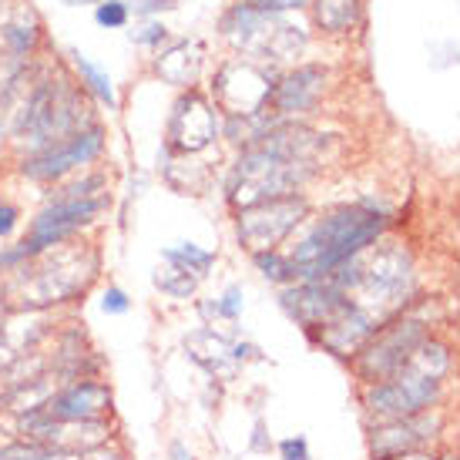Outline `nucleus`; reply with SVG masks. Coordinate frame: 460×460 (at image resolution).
Instances as JSON below:
<instances>
[{"label": "nucleus", "instance_id": "19", "mask_svg": "<svg viewBox=\"0 0 460 460\" xmlns=\"http://www.w3.org/2000/svg\"><path fill=\"white\" fill-rule=\"evenodd\" d=\"M363 13V0H316V21L323 31L343 34L359 21Z\"/></svg>", "mask_w": 460, "mask_h": 460}, {"label": "nucleus", "instance_id": "8", "mask_svg": "<svg viewBox=\"0 0 460 460\" xmlns=\"http://www.w3.org/2000/svg\"><path fill=\"white\" fill-rule=\"evenodd\" d=\"M104 208H108L104 195H98V199H81V202H58V199H51L48 208L31 222V232H27V239L21 243L24 259L31 262V259L44 256L54 245H65L77 229H84V226H91L94 218L102 216Z\"/></svg>", "mask_w": 460, "mask_h": 460}, {"label": "nucleus", "instance_id": "6", "mask_svg": "<svg viewBox=\"0 0 460 460\" xmlns=\"http://www.w3.org/2000/svg\"><path fill=\"white\" fill-rule=\"evenodd\" d=\"M309 216L306 195H279V199H266V202L245 205L235 216V235L239 243L259 256V252H272L282 239H289L296 226Z\"/></svg>", "mask_w": 460, "mask_h": 460}, {"label": "nucleus", "instance_id": "38", "mask_svg": "<svg viewBox=\"0 0 460 460\" xmlns=\"http://www.w3.org/2000/svg\"><path fill=\"white\" fill-rule=\"evenodd\" d=\"M437 460H460V450H440V454H437Z\"/></svg>", "mask_w": 460, "mask_h": 460}, {"label": "nucleus", "instance_id": "35", "mask_svg": "<svg viewBox=\"0 0 460 460\" xmlns=\"http://www.w3.org/2000/svg\"><path fill=\"white\" fill-rule=\"evenodd\" d=\"M135 11L138 13H155V11H165V7H175V0H131Z\"/></svg>", "mask_w": 460, "mask_h": 460}, {"label": "nucleus", "instance_id": "30", "mask_svg": "<svg viewBox=\"0 0 460 460\" xmlns=\"http://www.w3.org/2000/svg\"><path fill=\"white\" fill-rule=\"evenodd\" d=\"M276 454H279V460H313V454H309V440L299 434L279 440V444H276Z\"/></svg>", "mask_w": 460, "mask_h": 460}, {"label": "nucleus", "instance_id": "16", "mask_svg": "<svg viewBox=\"0 0 460 460\" xmlns=\"http://www.w3.org/2000/svg\"><path fill=\"white\" fill-rule=\"evenodd\" d=\"M181 346H185V357L192 359V363H199L218 384H232L239 376V370H243L235 353H232V340H226L222 332L208 330V326L189 332L181 340Z\"/></svg>", "mask_w": 460, "mask_h": 460}, {"label": "nucleus", "instance_id": "22", "mask_svg": "<svg viewBox=\"0 0 460 460\" xmlns=\"http://www.w3.org/2000/svg\"><path fill=\"white\" fill-rule=\"evenodd\" d=\"M162 259H165V262H172V266L189 269V272H192V276H199V279H205V276H208V269L216 266V252L199 249L195 243L168 245V249H162Z\"/></svg>", "mask_w": 460, "mask_h": 460}, {"label": "nucleus", "instance_id": "34", "mask_svg": "<svg viewBox=\"0 0 460 460\" xmlns=\"http://www.w3.org/2000/svg\"><path fill=\"white\" fill-rule=\"evenodd\" d=\"M13 226H17V208H13L11 202H4V199H0V239H4V235H11Z\"/></svg>", "mask_w": 460, "mask_h": 460}, {"label": "nucleus", "instance_id": "23", "mask_svg": "<svg viewBox=\"0 0 460 460\" xmlns=\"http://www.w3.org/2000/svg\"><path fill=\"white\" fill-rule=\"evenodd\" d=\"M4 40H7V48L13 54H27L34 48V40H38V21H34V13L21 7L17 17H11L7 24H4Z\"/></svg>", "mask_w": 460, "mask_h": 460}, {"label": "nucleus", "instance_id": "21", "mask_svg": "<svg viewBox=\"0 0 460 460\" xmlns=\"http://www.w3.org/2000/svg\"><path fill=\"white\" fill-rule=\"evenodd\" d=\"M199 282H202L199 276H192L189 269L181 266H172V262H165V266L155 272V289L162 296H168V299H192Z\"/></svg>", "mask_w": 460, "mask_h": 460}, {"label": "nucleus", "instance_id": "9", "mask_svg": "<svg viewBox=\"0 0 460 460\" xmlns=\"http://www.w3.org/2000/svg\"><path fill=\"white\" fill-rule=\"evenodd\" d=\"M102 152H104V128L102 125H88V128L75 131L67 138L54 141L51 148H44V152L27 155L24 162H21V172L34 181H58L65 179V175H71V172H77V168L91 165Z\"/></svg>", "mask_w": 460, "mask_h": 460}, {"label": "nucleus", "instance_id": "1", "mask_svg": "<svg viewBox=\"0 0 460 460\" xmlns=\"http://www.w3.org/2000/svg\"><path fill=\"white\" fill-rule=\"evenodd\" d=\"M323 145H326V138L320 131L282 118L266 138L239 155V162L229 175V185H226L229 202L235 208H245V205L266 202V199L296 195L316 175Z\"/></svg>", "mask_w": 460, "mask_h": 460}, {"label": "nucleus", "instance_id": "14", "mask_svg": "<svg viewBox=\"0 0 460 460\" xmlns=\"http://www.w3.org/2000/svg\"><path fill=\"white\" fill-rule=\"evenodd\" d=\"M444 430L440 413H420V417H407V420H386V423H370V450L373 460L394 457L403 450H423L430 447Z\"/></svg>", "mask_w": 460, "mask_h": 460}, {"label": "nucleus", "instance_id": "5", "mask_svg": "<svg viewBox=\"0 0 460 460\" xmlns=\"http://www.w3.org/2000/svg\"><path fill=\"white\" fill-rule=\"evenodd\" d=\"M430 336V326L417 316H407V313H400L396 320L384 323L380 330L373 332V340L363 349H359L357 357L349 359L353 363V373H357L363 386H373V384H384L390 376L407 367L413 353H417V346L423 343Z\"/></svg>", "mask_w": 460, "mask_h": 460}, {"label": "nucleus", "instance_id": "39", "mask_svg": "<svg viewBox=\"0 0 460 460\" xmlns=\"http://www.w3.org/2000/svg\"><path fill=\"white\" fill-rule=\"evenodd\" d=\"M65 4H71V7H75V4H84V0H65Z\"/></svg>", "mask_w": 460, "mask_h": 460}, {"label": "nucleus", "instance_id": "3", "mask_svg": "<svg viewBox=\"0 0 460 460\" xmlns=\"http://www.w3.org/2000/svg\"><path fill=\"white\" fill-rule=\"evenodd\" d=\"M386 229V216L373 205H343L330 216L316 218V226L293 245L289 262L296 269V282L326 279L353 256L367 252Z\"/></svg>", "mask_w": 460, "mask_h": 460}, {"label": "nucleus", "instance_id": "12", "mask_svg": "<svg viewBox=\"0 0 460 460\" xmlns=\"http://www.w3.org/2000/svg\"><path fill=\"white\" fill-rule=\"evenodd\" d=\"M111 407H115L111 386L84 376V380H71V384L58 386L54 396L40 410L54 423H88V420H108Z\"/></svg>", "mask_w": 460, "mask_h": 460}, {"label": "nucleus", "instance_id": "33", "mask_svg": "<svg viewBox=\"0 0 460 460\" xmlns=\"http://www.w3.org/2000/svg\"><path fill=\"white\" fill-rule=\"evenodd\" d=\"M24 357V353H13V346H11V340H7V332L0 330V373H7L17 363V359Z\"/></svg>", "mask_w": 460, "mask_h": 460}, {"label": "nucleus", "instance_id": "37", "mask_svg": "<svg viewBox=\"0 0 460 460\" xmlns=\"http://www.w3.org/2000/svg\"><path fill=\"white\" fill-rule=\"evenodd\" d=\"M168 457H172V460H195L192 450L185 447L181 440H172V444H168Z\"/></svg>", "mask_w": 460, "mask_h": 460}, {"label": "nucleus", "instance_id": "27", "mask_svg": "<svg viewBox=\"0 0 460 460\" xmlns=\"http://www.w3.org/2000/svg\"><path fill=\"white\" fill-rule=\"evenodd\" d=\"M216 306H218V320H239L243 316V289L239 286H229L226 293L216 299Z\"/></svg>", "mask_w": 460, "mask_h": 460}, {"label": "nucleus", "instance_id": "24", "mask_svg": "<svg viewBox=\"0 0 460 460\" xmlns=\"http://www.w3.org/2000/svg\"><path fill=\"white\" fill-rule=\"evenodd\" d=\"M75 67H77V75L84 77V84H88V88L94 91L104 104H108V108H115L118 98H115V88H111V77L104 75L98 65H91L84 54H75Z\"/></svg>", "mask_w": 460, "mask_h": 460}, {"label": "nucleus", "instance_id": "36", "mask_svg": "<svg viewBox=\"0 0 460 460\" xmlns=\"http://www.w3.org/2000/svg\"><path fill=\"white\" fill-rule=\"evenodd\" d=\"M384 460H437L434 450H403V454H394V457H384Z\"/></svg>", "mask_w": 460, "mask_h": 460}, {"label": "nucleus", "instance_id": "32", "mask_svg": "<svg viewBox=\"0 0 460 460\" xmlns=\"http://www.w3.org/2000/svg\"><path fill=\"white\" fill-rule=\"evenodd\" d=\"M165 38V27L162 24H145L141 27V31H131V40H135V44H158V40Z\"/></svg>", "mask_w": 460, "mask_h": 460}, {"label": "nucleus", "instance_id": "25", "mask_svg": "<svg viewBox=\"0 0 460 460\" xmlns=\"http://www.w3.org/2000/svg\"><path fill=\"white\" fill-rule=\"evenodd\" d=\"M252 262H256V269L266 276L269 282H279V286H293L296 282L293 262H289V256H282L279 249H272V252H259V256H252Z\"/></svg>", "mask_w": 460, "mask_h": 460}, {"label": "nucleus", "instance_id": "11", "mask_svg": "<svg viewBox=\"0 0 460 460\" xmlns=\"http://www.w3.org/2000/svg\"><path fill=\"white\" fill-rule=\"evenodd\" d=\"M218 138V115L199 91L181 94L168 118V148L175 155H199Z\"/></svg>", "mask_w": 460, "mask_h": 460}, {"label": "nucleus", "instance_id": "18", "mask_svg": "<svg viewBox=\"0 0 460 460\" xmlns=\"http://www.w3.org/2000/svg\"><path fill=\"white\" fill-rule=\"evenodd\" d=\"M155 71L165 77L168 84H175V88H192L195 81H199V71H202V48H199V44H189V40L172 44V48L155 61Z\"/></svg>", "mask_w": 460, "mask_h": 460}, {"label": "nucleus", "instance_id": "20", "mask_svg": "<svg viewBox=\"0 0 460 460\" xmlns=\"http://www.w3.org/2000/svg\"><path fill=\"white\" fill-rule=\"evenodd\" d=\"M0 460H81V450H61L51 444H38V440H13L0 447Z\"/></svg>", "mask_w": 460, "mask_h": 460}, {"label": "nucleus", "instance_id": "29", "mask_svg": "<svg viewBox=\"0 0 460 460\" xmlns=\"http://www.w3.org/2000/svg\"><path fill=\"white\" fill-rule=\"evenodd\" d=\"M94 21H98L102 27H125V21H128V7H125V4H118V0L98 4V11H94Z\"/></svg>", "mask_w": 460, "mask_h": 460}, {"label": "nucleus", "instance_id": "40", "mask_svg": "<svg viewBox=\"0 0 460 460\" xmlns=\"http://www.w3.org/2000/svg\"><path fill=\"white\" fill-rule=\"evenodd\" d=\"M98 4H108V0H98Z\"/></svg>", "mask_w": 460, "mask_h": 460}, {"label": "nucleus", "instance_id": "4", "mask_svg": "<svg viewBox=\"0 0 460 460\" xmlns=\"http://www.w3.org/2000/svg\"><path fill=\"white\" fill-rule=\"evenodd\" d=\"M88 128L84 125V102L67 81H38L31 98H27V108L17 128H13V138L27 145L31 155L51 148L54 141L67 138L75 131Z\"/></svg>", "mask_w": 460, "mask_h": 460}, {"label": "nucleus", "instance_id": "7", "mask_svg": "<svg viewBox=\"0 0 460 460\" xmlns=\"http://www.w3.org/2000/svg\"><path fill=\"white\" fill-rule=\"evenodd\" d=\"M226 34H229L243 51L256 54V58H272V61H289L303 51L306 34L296 24L282 21L276 13L252 11V7H235L226 21Z\"/></svg>", "mask_w": 460, "mask_h": 460}, {"label": "nucleus", "instance_id": "15", "mask_svg": "<svg viewBox=\"0 0 460 460\" xmlns=\"http://www.w3.org/2000/svg\"><path fill=\"white\" fill-rule=\"evenodd\" d=\"M380 330V323L373 320L367 309H359L353 299L332 316L323 330L313 332V343H320L326 353L340 359H353L363 346L373 340V332Z\"/></svg>", "mask_w": 460, "mask_h": 460}, {"label": "nucleus", "instance_id": "31", "mask_svg": "<svg viewBox=\"0 0 460 460\" xmlns=\"http://www.w3.org/2000/svg\"><path fill=\"white\" fill-rule=\"evenodd\" d=\"M245 7H252V11H266V13L299 11V7H306V0H245Z\"/></svg>", "mask_w": 460, "mask_h": 460}, {"label": "nucleus", "instance_id": "26", "mask_svg": "<svg viewBox=\"0 0 460 460\" xmlns=\"http://www.w3.org/2000/svg\"><path fill=\"white\" fill-rule=\"evenodd\" d=\"M104 189H108V175L94 172V175H84L81 181H71V185H65V189L54 195V199H58V202H81V199H98Z\"/></svg>", "mask_w": 460, "mask_h": 460}, {"label": "nucleus", "instance_id": "13", "mask_svg": "<svg viewBox=\"0 0 460 460\" xmlns=\"http://www.w3.org/2000/svg\"><path fill=\"white\" fill-rule=\"evenodd\" d=\"M279 303H282V309L313 336V332L323 330V326L349 303V296L340 293V289L330 286L326 279H309V282L286 286L279 296Z\"/></svg>", "mask_w": 460, "mask_h": 460}, {"label": "nucleus", "instance_id": "2", "mask_svg": "<svg viewBox=\"0 0 460 460\" xmlns=\"http://www.w3.org/2000/svg\"><path fill=\"white\" fill-rule=\"evenodd\" d=\"M454 370V353L444 340L427 336L403 370L384 384L363 386V410L370 423L407 420L440 407L447 376Z\"/></svg>", "mask_w": 460, "mask_h": 460}, {"label": "nucleus", "instance_id": "17", "mask_svg": "<svg viewBox=\"0 0 460 460\" xmlns=\"http://www.w3.org/2000/svg\"><path fill=\"white\" fill-rule=\"evenodd\" d=\"M323 84H326V71L316 65L296 67L293 75H286L282 81H276V91H272V115L289 118V115H303L313 104L320 102Z\"/></svg>", "mask_w": 460, "mask_h": 460}, {"label": "nucleus", "instance_id": "28", "mask_svg": "<svg viewBox=\"0 0 460 460\" xmlns=\"http://www.w3.org/2000/svg\"><path fill=\"white\" fill-rule=\"evenodd\" d=\"M131 309V299H128V293L121 289V286H108L104 289V296H102V313L104 316H125Z\"/></svg>", "mask_w": 460, "mask_h": 460}, {"label": "nucleus", "instance_id": "10", "mask_svg": "<svg viewBox=\"0 0 460 460\" xmlns=\"http://www.w3.org/2000/svg\"><path fill=\"white\" fill-rule=\"evenodd\" d=\"M272 91H276V81L269 71H262L252 61H232L218 71L216 84H212V94H216V104L226 111V115H259L272 104Z\"/></svg>", "mask_w": 460, "mask_h": 460}]
</instances>
